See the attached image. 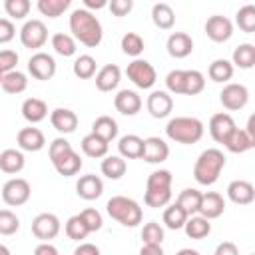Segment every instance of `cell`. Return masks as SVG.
I'll return each instance as SVG.
<instances>
[{"mask_svg": "<svg viewBox=\"0 0 255 255\" xmlns=\"http://www.w3.org/2000/svg\"><path fill=\"white\" fill-rule=\"evenodd\" d=\"M50 124L58 133H72L78 128V116L76 112L68 110V108H56L54 112H50Z\"/></svg>", "mask_w": 255, "mask_h": 255, "instance_id": "ac0fdd59", "label": "cell"}, {"mask_svg": "<svg viewBox=\"0 0 255 255\" xmlns=\"http://www.w3.org/2000/svg\"><path fill=\"white\" fill-rule=\"evenodd\" d=\"M205 34L209 40L221 44V42H227L231 36H233V22L227 18V16H221V14H213L207 18L205 22Z\"/></svg>", "mask_w": 255, "mask_h": 255, "instance_id": "7c38bea8", "label": "cell"}, {"mask_svg": "<svg viewBox=\"0 0 255 255\" xmlns=\"http://www.w3.org/2000/svg\"><path fill=\"white\" fill-rule=\"evenodd\" d=\"M64 229H66V235H68L70 239H74V241H82V239H86V237L90 235V231H88L84 219L80 217V213H78V215H72V217L66 221Z\"/></svg>", "mask_w": 255, "mask_h": 255, "instance_id": "f6af8a7d", "label": "cell"}, {"mask_svg": "<svg viewBox=\"0 0 255 255\" xmlns=\"http://www.w3.org/2000/svg\"><path fill=\"white\" fill-rule=\"evenodd\" d=\"M70 4H72V0H38L36 8L40 14L48 16V18H58L70 8Z\"/></svg>", "mask_w": 255, "mask_h": 255, "instance_id": "ab89813d", "label": "cell"}, {"mask_svg": "<svg viewBox=\"0 0 255 255\" xmlns=\"http://www.w3.org/2000/svg\"><path fill=\"white\" fill-rule=\"evenodd\" d=\"M223 145H225L231 153H245V151H249V149L255 147V139H253L245 129L235 128V129L231 131V135L225 139Z\"/></svg>", "mask_w": 255, "mask_h": 255, "instance_id": "484cf974", "label": "cell"}, {"mask_svg": "<svg viewBox=\"0 0 255 255\" xmlns=\"http://www.w3.org/2000/svg\"><path fill=\"white\" fill-rule=\"evenodd\" d=\"M28 72L36 80H42V82L52 80L56 74V60L46 52H36L28 60Z\"/></svg>", "mask_w": 255, "mask_h": 255, "instance_id": "8fae6325", "label": "cell"}, {"mask_svg": "<svg viewBox=\"0 0 255 255\" xmlns=\"http://www.w3.org/2000/svg\"><path fill=\"white\" fill-rule=\"evenodd\" d=\"M20 229V219L10 209H0V235H14Z\"/></svg>", "mask_w": 255, "mask_h": 255, "instance_id": "c3c4849f", "label": "cell"}, {"mask_svg": "<svg viewBox=\"0 0 255 255\" xmlns=\"http://www.w3.org/2000/svg\"><path fill=\"white\" fill-rule=\"evenodd\" d=\"M114 106L122 116H135L141 110V98L133 90H120L114 98Z\"/></svg>", "mask_w": 255, "mask_h": 255, "instance_id": "7402d4cb", "label": "cell"}, {"mask_svg": "<svg viewBox=\"0 0 255 255\" xmlns=\"http://www.w3.org/2000/svg\"><path fill=\"white\" fill-rule=\"evenodd\" d=\"M183 84H185V70H171L165 76V86L171 94H183Z\"/></svg>", "mask_w": 255, "mask_h": 255, "instance_id": "681fc988", "label": "cell"}, {"mask_svg": "<svg viewBox=\"0 0 255 255\" xmlns=\"http://www.w3.org/2000/svg\"><path fill=\"white\" fill-rule=\"evenodd\" d=\"M24 163H26V159H24V153L20 149L8 147V149L0 151V169L4 173H10V175L20 173L24 169Z\"/></svg>", "mask_w": 255, "mask_h": 255, "instance_id": "83f0119b", "label": "cell"}, {"mask_svg": "<svg viewBox=\"0 0 255 255\" xmlns=\"http://www.w3.org/2000/svg\"><path fill=\"white\" fill-rule=\"evenodd\" d=\"M0 255H12V253H10V249H8L4 243H0Z\"/></svg>", "mask_w": 255, "mask_h": 255, "instance_id": "e7e4bbea", "label": "cell"}, {"mask_svg": "<svg viewBox=\"0 0 255 255\" xmlns=\"http://www.w3.org/2000/svg\"><path fill=\"white\" fill-rule=\"evenodd\" d=\"M60 219H58V215H54V213H38L36 217H34V221H32V233H34V237L36 239H40L42 243H50V239H54V237H58V233H60Z\"/></svg>", "mask_w": 255, "mask_h": 255, "instance_id": "9c48e42d", "label": "cell"}, {"mask_svg": "<svg viewBox=\"0 0 255 255\" xmlns=\"http://www.w3.org/2000/svg\"><path fill=\"white\" fill-rule=\"evenodd\" d=\"M80 217L84 219V223H86V227H88V231H90V233H94V231H100V229H102V225H104L102 213H100L98 209H94V207H88V209H84V211L80 213Z\"/></svg>", "mask_w": 255, "mask_h": 255, "instance_id": "f907efd6", "label": "cell"}, {"mask_svg": "<svg viewBox=\"0 0 255 255\" xmlns=\"http://www.w3.org/2000/svg\"><path fill=\"white\" fill-rule=\"evenodd\" d=\"M16 64H18V54L14 50H0V72L2 74L16 70Z\"/></svg>", "mask_w": 255, "mask_h": 255, "instance_id": "f5cc1de1", "label": "cell"}, {"mask_svg": "<svg viewBox=\"0 0 255 255\" xmlns=\"http://www.w3.org/2000/svg\"><path fill=\"white\" fill-rule=\"evenodd\" d=\"M203 122L191 116H177L171 118L165 126V135L175 141V143H183V145H191L197 143L203 137Z\"/></svg>", "mask_w": 255, "mask_h": 255, "instance_id": "277c9868", "label": "cell"}, {"mask_svg": "<svg viewBox=\"0 0 255 255\" xmlns=\"http://www.w3.org/2000/svg\"><path fill=\"white\" fill-rule=\"evenodd\" d=\"M227 197L237 205H249L255 199V187L247 179H235L227 185Z\"/></svg>", "mask_w": 255, "mask_h": 255, "instance_id": "44dd1931", "label": "cell"}, {"mask_svg": "<svg viewBox=\"0 0 255 255\" xmlns=\"http://www.w3.org/2000/svg\"><path fill=\"white\" fill-rule=\"evenodd\" d=\"M0 86H2V90H4L6 94L16 96V94H22V92L28 88V78H26L24 72H20V70H12V72H8V74L2 76Z\"/></svg>", "mask_w": 255, "mask_h": 255, "instance_id": "1f68e13d", "label": "cell"}, {"mask_svg": "<svg viewBox=\"0 0 255 255\" xmlns=\"http://www.w3.org/2000/svg\"><path fill=\"white\" fill-rule=\"evenodd\" d=\"M52 165H54V169H56L60 175L72 177V175H76V173L82 169L84 161H82L80 153H76L74 149H70V151H66L64 155H60L56 161H52Z\"/></svg>", "mask_w": 255, "mask_h": 255, "instance_id": "cb8c5ba5", "label": "cell"}, {"mask_svg": "<svg viewBox=\"0 0 255 255\" xmlns=\"http://www.w3.org/2000/svg\"><path fill=\"white\" fill-rule=\"evenodd\" d=\"M122 80V70L116 64H106L96 72V88L100 92H112Z\"/></svg>", "mask_w": 255, "mask_h": 255, "instance_id": "603a6c76", "label": "cell"}, {"mask_svg": "<svg viewBox=\"0 0 255 255\" xmlns=\"http://www.w3.org/2000/svg\"><path fill=\"white\" fill-rule=\"evenodd\" d=\"M175 203H177L187 215H197V213H199V205H201V191L195 189V187H187V189H183V191L177 195Z\"/></svg>", "mask_w": 255, "mask_h": 255, "instance_id": "d6a6232c", "label": "cell"}, {"mask_svg": "<svg viewBox=\"0 0 255 255\" xmlns=\"http://www.w3.org/2000/svg\"><path fill=\"white\" fill-rule=\"evenodd\" d=\"M205 88V76L199 70H185V84L183 94L185 96H197Z\"/></svg>", "mask_w": 255, "mask_h": 255, "instance_id": "7bdbcfd3", "label": "cell"}, {"mask_svg": "<svg viewBox=\"0 0 255 255\" xmlns=\"http://www.w3.org/2000/svg\"><path fill=\"white\" fill-rule=\"evenodd\" d=\"M70 149H72V143H70L66 137H56V139L50 143V147H48L50 161H56L60 155H64V153L70 151Z\"/></svg>", "mask_w": 255, "mask_h": 255, "instance_id": "816d5d0a", "label": "cell"}, {"mask_svg": "<svg viewBox=\"0 0 255 255\" xmlns=\"http://www.w3.org/2000/svg\"><path fill=\"white\" fill-rule=\"evenodd\" d=\"M80 147H82V151H84L88 157H96V159H98V157H106L110 143L104 141L102 137H98L96 133H88V135L82 137Z\"/></svg>", "mask_w": 255, "mask_h": 255, "instance_id": "e575fe53", "label": "cell"}, {"mask_svg": "<svg viewBox=\"0 0 255 255\" xmlns=\"http://www.w3.org/2000/svg\"><path fill=\"white\" fill-rule=\"evenodd\" d=\"M20 151H40L46 145V137L38 128H22L16 135Z\"/></svg>", "mask_w": 255, "mask_h": 255, "instance_id": "ffe728a7", "label": "cell"}, {"mask_svg": "<svg viewBox=\"0 0 255 255\" xmlns=\"http://www.w3.org/2000/svg\"><path fill=\"white\" fill-rule=\"evenodd\" d=\"M48 40V28L42 20H26L24 26L20 28V42L24 48L30 50H38L46 44Z\"/></svg>", "mask_w": 255, "mask_h": 255, "instance_id": "ba28073f", "label": "cell"}, {"mask_svg": "<svg viewBox=\"0 0 255 255\" xmlns=\"http://www.w3.org/2000/svg\"><path fill=\"white\" fill-rule=\"evenodd\" d=\"M70 32L72 38L80 44H84L86 48H96L100 46L102 38H104V30L100 20L88 12L86 8H76L70 14Z\"/></svg>", "mask_w": 255, "mask_h": 255, "instance_id": "6da1fadb", "label": "cell"}, {"mask_svg": "<svg viewBox=\"0 0 255 255\" xmlns=\"http://www.w3.org/2000/svg\"><path fill=\"white\" fill-rule=\"evenodd\" d=\"M141 241L143 245H161L163 241V227L157 221H149L141 229Z\"/></svg>", "mask_w": 255, "mask_h": 255, "instance_id": "bcb514c9", "label": "cell"}, {"mask_svg": "<svg viewBox=\"0 0 255 255\" xmlns=\"http://www.w3.org/2000/svg\"><path fill=\"white\" fill-rule=\"evenodd\" d=\"M145 108H147V112H149L151 118L163 120V118H167V116L171 114V110H173V100H171V96H169L167 92L155 90V92H151V94L147 96Z\"/></svg>", "mask_w": 255, "mask_h": 255, "instance_id": "4fadbf2b", "label": "cell"}, {"mask_svg": "<svg viewBox=\"0 0 255 255\" xmlns=\"http://www.w3.org/2000/svg\"><path fill=\"white\" fill-rule=\"evenodd\" d=\"M108 8H110V12H112L114 16L122 18V16H126V14L131 12L133 2H131V0H112V2H108Z\"/></svg>", "mask_w": 255, "mask_h": 255, "instance_id": "db71d44e", "label": "cell"}, {"mask_svg": "<svg viewBox=\"0 0 255 255\" xmlns=\"http://www.w3.org/2000/svg\"><path fill=\"white\" fill-rule=\"evenodd\" d=\"M118 151H120V157H124V159H137V157H141L143 137H139L135 133H128V135L120 137Z\"/></svg>", "mask_w": 255, "mask_h": 255, "instance_id": "4316f807", "label": "cell"}, {"mask_svg": "<svg viewBox=\"0 0 255 255\" xmlns=\"http://www.w3.org/2000/svg\"><path fill=\"white\" fill-rule=\"evenodd\" d=\"M213 255H239V249L233 241H221L217 247H215V253Z\"/></svg>", "mask_w": 255, "mask_h": 255, "instance_id": "9f6ffc18", "label": "cell"}, {"mask_svg": "<svg viewBox=\"0 0 255 255\" xmlns=\"http://www.w3.org/2000/svg\"><path fill=\"white\" fill-rule=\"evenodd\" d=\"M233 64L229 62V60H225V58H217V60H213L211 64H209V68H207V74H209V78L213 80V82H217V84H225V82H229L231 78H233Z\"/></svg>", "mask_w": 255, "mask_h": 255, "instance_id": "d590c367", "label": "cell"}, {"mask_svg": "<svg viewBox=\"0 0 255 255\" xmlns=\"http://www.w3.org/2000/svg\"><path fill=\"white\" fill-rule=\"evenodd\" d=\"M223 211H225V199L221 193H217V191L201 193V205H199L197 215L211 221V219H217L219 215H223Z\"/></svg>", "mask_w": 255, "mask_h": 255, "instance_id": "2e32d148", "label": "cell"}, {"mask_svg": "<svg viewBox=\"0 0 255 255\" xmlns=\"http://www.w3.org/2000/svg\"><path fill=\"white\" fill-rule=\"evenodd\" d=\"M126 74H128V78H129L139 90H149V88H153V84H155V80H157L155 68H153L147 60H139V58H135L133 62L128 64Z\"/></svg>", "mask_w": 255, "mask_h": 255, "instance_id": "8992f818", "label": "cell"}, {"mask_svg": "<svg viewBox=\"0 0 255 255\" xmlns=\"http://www.w3.org/2000/svg\"><path fill=\"white\" fill-rule=\"evenodd\" d=\"M118 129H120L118 128V122L112 116H100L92 124V133H96L98 137H102L108 143L118 137Z\"/></svg>", "mask_w": 255, "mask_h": 255, "instance_id": "f1b7e54d", "label": "cell"}, {"mask_svg": "<svg viewBox=\"0 0 255 255\" xmlns=\"http://www.w3.org/2000/svg\"><path fill=\"white\" fill-rule=\"evenodd\" d=\"M30 8H32L30 0H6L4 2V10L12 20H24Z\"/></svg>", "mask_w": 255, "mask_h": 255, "instance_id": "7dc6e473", "label": "cell"}, {"mask_svg": "<svg viewBox=\"0 0 255 255\" xmlns=\"http://www.w3.org/2000/svg\"><path fill=\"white\" fill-rule=\"evenodd\" d=\"M106 6H108L106 0H84V8H86L88 12H92V10H100V8H106Z\"/></svg>", "mask_w": 255, "mask_h": 255, "instance_id": "94428289", "label": "cell"}, {"mask_svg": "<svg viewBox=\"0 0 255 255\" xmlns=\"http://www.w3.org/2000/svg\"><path fill=\"white\" fill-rule=\"evenodd\" d=\"M22 116L30 124H40L48 118V106L40 98H26L22 104Z\"/></svg>", "mask_w": 255, "mask_h": 255, "instance_id": "d4e9b609", "label": "cell"}, {"mask_svg": "<svg viewBox=\"0 0 255 255\" xmlns=\"http://www.w3.org/2000/svg\"><path fill=\"white\" fill-rule=\"evenodd\" d=\"M219 100H221V104H223L225 110L237 112V110H241V108L247 106V102H249V90L243 84H227L219 92Z\"/></svg>", "mask_w": 255, "mask_h": 255, "instance_id": "30bf717a", "label": "cell"}, {"mask_svg": "<svg viewBox=\"0 0 255 255\" xmlns=\"http://www.w3.org/2000/svg\"><path fill=\"white\" fill-rule=\"evenodd\" d=\"M225 167V155L217 147H207L199 153L193 165V177L199 185H213Z\"/></svg>", "mask_w": 255, "mask_h": 255, "instance_id": "7a4b0ae2", "label": "cell"}, {"mask_svg": "<svg viewBox=\"0 0 255 255\" xmlns=\"http://www.w3.org/2000/svg\"><path fill=\"white\" fill-rule=\"evenodd\" d=\"M187 217H189V215H187V213H185L177 203H173V205L165 207V211H163V223H165V227H167V229H173V231L181 229V227L185 225Z\"/></svg>", "mask_w": 255, "mask_h": 255, "instance_id": "60d3db41", "label": "cell"}, {"mask_svg": "<svg viewBox=\"0 0 255 255\" xmlns=\"http://www.w3.org/2000/svg\"><path fill=\"white\" fill-rule=\"evenodd\" d=\"M235 22H237L241 32L253 34L255 32V6L253 4H245L243 8H239L237 14H235Z\"/></svg>", "mask_w": 255, "mask_h": 255, "instance_id": "b9f144b4", "label": "cell"}, {"mask_svg": "<svg viewBox=\"0 0 255 255\" xmlns=\"http://www.w3.org/2000/svg\"><path fill=\"white\" fill-rule=\"evenodd\" d=\"M151 20L159 30H169L175 24V12L169 4L157 2V4L151 6Z\"/></svg>", "mask_w": 255, "mask_h": 255, "instance_id": "f546056e", "label": "cell"}, {"mask_svg": "<svg viewBox=\"0 0 255 255\" xmlns=\"http://www.w3.org/2000/svg\"><path fill=\"white\" fill-rule=\"evenodd\" d=\"M74 255H100V249L94 243H80L74 249Z\"/></svg>", "mask_w": 255, "mask_h": 255, "instance_id": "6f0895ef", "label": "cell"}, {"mask_svg": "<svg viewBox=\"0 0 255 255\" xmlns=\"http://www.w3.org/2000/svg\"><path fill=\"white\" fill-rule=\"evenodd\" d=\"M143 48H145V44H143V38H141L139 34L128 32V34L122 36V52H124V54L137 58V56L143 52Z\"/></svg>", "mask_w": 255, "mask_h": 255, "instance_id": "ee69618b", "label": "cell"}, {"mask_svg": "<svg viewBox=\"0 0 255 255\" xmlns=\"http://www.w3.org/2000/svg\"><path fill=\"white\" fill-rule=\"evenodd\" d=\"M231 64L233 68H241V70H251L255 66V46L245 42V44H239L235 50H233V56H231Z\"/></svg>", "mask_w": 255, "mask_h": 255, "instance_id": "4dcf8cb0", "label": "cell"}, {"mask_svg": "<svg viewBox=\"0 0 255 255\" xmlns=\"http://www.w3.org/2000/svg\"><path fill=\"white\" fill-rule=\"evenodd\" d=\"M165 48H167V54L171 58L181 60V58H187L193 52V40L185 32H173V34H169V38L165 42Z\"/></svg>", "mask_w": 255, "mask_h": 255, "instance_id": "e0dca14e", "label": "cell"}, {"mask_svg": "<svg viewBox=\"0 0 255 255\" xmlns=\"http://www.w3.org/2000/svg\"><path fill=\"white\" fill-rule=\"evenodd\" d=\"M34 255H60V251L52 243H40V245H36Z\"/></svg>", "mask_w": 255, "mask_h": 255, "instance_id": "680465c9", "label": "cell"}, {"mask_svg": "<svg viewBox=\"0 0 255 255\" xmlns=\"http://www.w3.org/2000/svg\"><path fill=\"white\" fill-rule=\"evenodd\" d=\"M76 193L86 199V201H94L98 199L102 193H104V181L100 175H94V173H88V175H82L76 183Z\"/></svg>", "mask_w": 255, "mask_h": 255, "instance_id": "d6986e66", "label": "cell"}, {"mask_svg": "<svg viewBox=\"0 0 255 255\" xmlns=\"http://www.w3.org/2000/svg\"><path fill=\"white\" fill-rule=\"evenodd\" d=\"M175 255H199V251H195V249H189V247H185V249H179Z\"/></svg>", "mask_w": 255, "mask_h": 255, "instance_id": "be15d7a7", "label": "cell"}, {"mask_svg": "<svg viewBox=\"0 0 255 255\" xmlns=\"http://www.w3.org/2000/svg\"><path fill=\"white\" fill-rule=\"evenodd\" d=\"M169 157V145L157 137V135H151V137H145L143 139V151H141V159L147 161V163H161Z\"/></svg>", "mask_w": 255, "mask_h": 255, "instance_id": "5bb4252c", "label": "cell"}, {"mask_svg": "<svg viewBox=\"0 0 255 255\" xmlns=\"http://www.w3.org/2000/svg\"><path fill=\"white\" fill-rule=\"evenodd\" d=\"M251 255H255V253H251Z\"/></svg>", "mask_w": 255, "mask_h": 255, "instance_id": "003e7915", "label": "cell"}, {"mask_svg": "<svg viewBox=\"0 0 255 255\" xmlns=\"http://www.w3.org/2000/svg\"><path fill=\"white\" fill-rule=\"evenodd\" d=\"M253 139H255V116H249V120H247V128H243Z\"/></svg>", "mask_w": 255, "mask_h": 255, "instance_id": "6125c7cd", "label": "cell"}, {"mask_svg": "<svg viewBox=\"0 0 255 255\" xmlns=\"http://www.w3.org/2000/svg\"><path fill=\"white\" fill-rule=\"evenodd\" d=\"M183 229L189 239H203L211 233V223H209V219H205L201 215H189Z\"/></svg>", "mask_w": 255, "mask_h": 255, "instance_id": "836d02e7", "label": "cell"}, {"mask_svg": "<svg viewBox=\"0 0 255 255\" xmlns=\"http://www.w3.org/2000/svg\"><path fill=\"white\" fill-rule=\"evenodd\" d=\"M16 36V28L12 24V20L8 18H0V44H8L12 42Z\"/></svg>", "mask_w": 255, "mask_h": 255, "instance_id": "11a10c76", "label": "cell"}, {"mask_svg": "<svg viewBox=\"0 0 255 255\" xmlns=\"http://www.w3.org/2000/svg\"><path fill=\"white\" fill-rule=\"evenodd\" d=\"M171 171L169 169H155L147 175L143 203L147 207H165L171 201Z\"/></svg>", "mask_w": 255, "mask_h": 255, "instance_id": "3957f363", "label": "cell"}, {"mask_svg": "<svg viewBox=\"0 0 255 255\" xmlns=\"http://www.w3.org/2000/svg\"><path fill=\"white\" fill-rule=\"evenodd\" d=\"M235 122L229 114L225 112H219V114H213L211 120H209V133L211 137L217 141V143H225V139L231 135V131L235 129Z\"/></svg>", "mask_w": 255, "mask_h": 255, "instance_id": "9a60e30c", "label": "cell"}, {"mask_svg": "<svg viewBox=\"0 0 255 255\" xmlns=\"http://www.w3.org/2000/svg\"><path fill=\"white\" fill-rule=\"evenodd\" d=\"M106 211L112 219H116L124 227H135V225L141 223V217H143V211H141L139 203L131 197H126V195L110 197L108 203H106Z\"/></svg>", "mask_w": 255, "mask_h": 255, "instance_id": "5b68a950", "label": "cell"}, {"mask_svg": "<svg viewBox=\"0 0 255 255\" xmlns=\"http://www.w3.org/2000/svg\"><path fill=\"white\" fill-rule=\"evenodd\" d=\"M139 255H163L161 245H141Z\"/></svg>", "mask_w": 255, "mask_h": 255, "instance_id": "91938a15", "label": "cell"}, {"mask_svg": "<svg viewBox=\"0 0 255 255\" xmlns=\"http://www.w3.org/2000/svg\"><path fill=\"white\" fill-rule=\"evenodd\" d=\"M96 68H98L96 58L90 56V54H80V56L74 60V64H72V72H74V76L80 78V80H90V78H94V76H96Z\"/></svg>", "mask_w": 255, "mask_h": 255, "instance_id": "74e56055", "label": "cell"}, {"mask_svg": "<svg viewBox=\"0 0 255 255\" xmlns=\"http://www.w3.org/2000/svg\"><path fill=\"white\" fill-rule=\"evenodd\" d=\"M2 76H4V74H2V72H0V82H2Z\"/></svg>", "mask_w": 255, "mask_h": 255, "instance_id": "03108f58", "label": "cell"}, {"mask_svg": "<svg viewBox=\"0 0 255 255\" xmlns=\"http://www.w3.org/2000/svg\"><path fill=\"white\" fill-rule=\"evenodd\" d=\"M102 173L108 177V179H122L126 169H128V163L124 157L120 155H106L102 159V165H100Z\"/></svg>", "mask_w": 255, "mask_h": 255, "instance_id": "8d00e7d4", "label": "cell"}, {"mask_svg": "<svg viewBox=\"0 0 255 255\" xmlns=\"http://www.w3.org/2000/svg\"><path fill=\"white\" fill-rule=\"evenodd\" d=\"M52 48H54L56 54H60V56H64V58H70V56L76 54L78 44H76V40L72 38V34L56 32V34L52 36Z\"/></svg>", "mask_w": 255, "mask_h": 255, "instance_id": "f35d334b", "label": "cell"}, {"mask_svg": "<svg viewBox=\"0 0 255 255\" xmlns=\"http://www.w3.org/2000/svg\"><path fill=\"white\" fill-rule=\"evenodd\" d=\"M32 195V187L24 177H12L2 185V199L10 207L24 205Z\"/></svg>", "mask_w": 255, "mask_h": 255, "instance_id": "52a82bcc", "label": "cell"}]
</instances>
